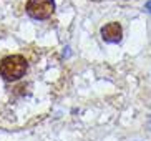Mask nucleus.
<instances>
[{"label": "nucleus", "mask_w": 151, "mask_h": 141, "mask_svg": "<svg viewBox=\"0 0 151 141\" xmlns=\"http://www.w3.org/2000/svg\"><path fill=\"white\" fill-rule=\"evenodd\" d=\"M28 63L22 55H9L0 62V76L5 81H17L27 73Z\"/></svg>", "instance_id": "1"}, {"label": "nucleus", "mask_w": 151, "mask_h": 141, "mask_svg": "<svg viewBox=\"0 0 151 141\" xmlns=\"http://www.w3.org/2000/svg\"><path fill=\"white\" fill-rule=\"evenodd\" d=\"M100 33H101V38L106 43H118L123 38V28L118 22H110L106 25H103Z\"/></svg>", "instance_id": "3"}, {"label": "nucleus", "mask_w": 151, "mask_h": 141, "mask_svg": "<svg viewBox=\"0 0 151 141\" xmlns=\"http://www.w3.org/2000/svg\"><path fill=\"white\" fill-rule=\"evenodd\" d=\"M25 10L35 20H47L55 12V0H28Z\"/></svg>", "instance_id": "2"}, {"label": "nucleus", "mask_w": 151, "mask_h": 141, "mask_svg": "<svg viewBox=\"0 0 151 141\" xmlns=\"http://www.w3.org/2000/svg\"><path fill=\"white\" fill-rule=\"evenodd\" d=\"M146 10L151 13V2H148V4H146Z\"/></svg>", "instance_id": "4"}]
</instances>
